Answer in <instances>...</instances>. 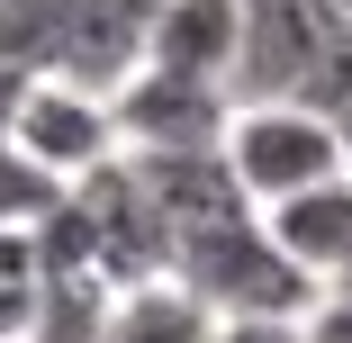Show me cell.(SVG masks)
Returning a JSON list of instances; mask_svg holds the SVG:
<instances>
[{
  "instance_id": "obj_1",
  "label": "cell",
  "mask_w": 352,
  "mask_h": 343,
  "mask_svg": "<svg viewBox=\"0 0 352 343\" xmlns=\"http://www.w3.org/2000/svg\"><path fill=\"white\" fill-rule=\"evenodd\" d=\"M163 271L190 298H208L217 316H307V298H316V280L271 244L262 208H226L208 226H181Z\"/></svg>"
},
{
  "instance_id": "obj_2",
  "label": "cell",
  "mask_w": 352,
  "mask_h": 343,
  "mask_svg": "<svg viewBox=\"0 0 352 343\" xmlns=\"http://www.w3.org/2000/svg\"><path fill=\"white\" fill-rule=\"evenodd\" d=\"M217 154H226V172H235V190L253 199V208L307 190V181H325V172H352L343 126H334V109H316V100H235Z\"/></svg>"
},
{
  "instance_id": "obj_3",
  "label": "cell",
  "mask_w": 352,
  "mask_h": 343,
  "mask_svg": "<svg viewBox=\"0 0 352 343\" xmlns=\"http://www.w3.org/2000/svg\"><path fill=\"white\" fill-rule=\"evenodd\" d=\"M226 109H235L226 82H190V73H163V63H135L109 91L118 154H208L226 135Z\"/></svg>"
},
{
  "instance_id": "obj_4",
  "label": "cell",
  "mask_w": 352,
  "mask_h": 343,
  "mask_svg": "<svg viewBox=\"0 0 352 343\" xmlns=\"http://www.w3.org/2000/svg\"><path fill=\"white\" fill-rule=\"evenodd\" d=\"M0 135L10 145H28L45 172H91L100 154H118V118H109V100L100 91H82V82H63V73H28L19 82V100H10V118H0Z\"/></svg>"
},
{
  "instance_id": "obj_5",
  "label": "cell",
  "mask_w": 352,
  "mask_h": 343,
  "mask_svg": "<svg viewBox=\"0 0 352 343\" xmlns=\"http://www.w3.org/2000/svg\"><path fill=\"white\" fill-rule=\"evenodd\" d=\"M262 226H271V244L289 253L316 289L343 280L352 271V172H325V181H307L289 199H262Z\"/></svg>"
},
{
  "instance_id": "obj_6",
  "label": "cell",
  "mask_w": 352,
  "mask_h": 343,
  "mask_svg": "<svg viewBox=\"0 0 352 343\" xmlns=\"http://www.w3.org/2000/svg\"><path fill=\"white\" fill-rule=\"evenodd\" d=\"M244 36V0H145V63L190 82H226Z\"/></svg>"
},
{
  "instance_id": "obj_7",
  "label": "cell",
  "mask_w": 352,
  "mask_h": 343,
  "mask_svg": "<svg viewBox=\"0 0 352 343\" xmlns=\"http://www.w3.org/2000/svg\"><path fill=\"white\" fill-rule=\"evenodd\" d=\"M208 334H217V307L190 298L172 271H145V280H126L109 298V316H100L91 343H208Z\"/></svg>"
},
{
  "instance_id": "obj_8",
  "label": "cell",
  "mask_w": 352,
  "mask_h": 343,
  "mask_svg": "<svg viewBox=\"0 0 352 343\" xmlns=\"http://www.w3.org/2000/svg\"><path fill=\"white\" fill-rule=\"evenodd\" d=\"M118 280L91 262H45V280H36V316H28V343H91L100 316H109Z\"/></svg>"
},
{
  "instance_id": "obj_9",
  "label": "cell",
  "mask_w": 352,
  "mask_h": 343,
  "mask_svg": "<svg viewBox=\"0 0 352 343\" xmlns=\"http://www.w3.org/2000/svg\"><path fill=\"white\" fill-rule=\"evenodd\" d=\"M36 226H0V343H28V316H36Z\"/></svg>"
},
{
  "instance_id": "obj_10",
  "label": "cell",
  "mask_w": 352,
  "mask_h": 343,
  "mask_svg": "<svg viewBox=\"0 0 352 343\" xmlns=\"http://www.w3.org/2000/svg\"><path fill=\"white\" fill-rule=\"evenodd\" d=\"M63 190H73L63 172H45L28 145H10V135H0V226H36Z\"/></svg>"
},
{
  "instance_id": "obj_11",
  "label": "cell",
  "mask_w": 352,
  "mask_h": 343,
  "mask_svg": "<svg viewBox=\"0 0 352 343\" xmlns=\"http://www.w3.org/2000/svg\"><path fill=\"white\" fill-rule=\"evenodd\" d=\"M208 343H307V325L298 316H217Z\"/></svg>"
},
{
  "instance_id": "obj_12",
  "label": "cell",
  "mask_w": 352,
  "mask_h": 343,
  "mask_svg": "<svg viewBox=\"0 0 352 343\" xmlns=\"http://www.w3.org/2000/svg\"><path fill=\"white\" fill-rule=\"evenodd\" d=\"M343 280H352V271H343Z\"/></svg>"
}]
</instances>
